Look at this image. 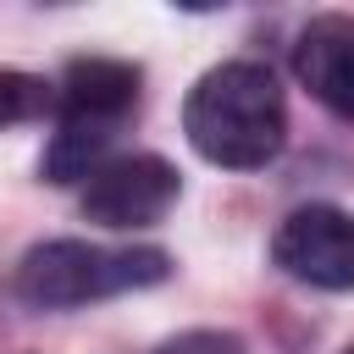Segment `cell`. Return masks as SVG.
Listing matches in <instances>:
<instances>
[{"label":"cell","instance_id":"obj_1","mask_svg":"<svg viewBox=\"0 0 354 354\" xmlns=\"http://www.w3.org/2000/svg\"><path fill=\"white\" fill-rule=\"evenodd\" d=\"M183 133L210 166H227V171H254L277 160L288 138V105L277 77L260 61L210 66L183 105Z\"/></svg>","mask_w":354,"mask_h":354},{"label":"cell","instance_id":"obj_2","mask_svg":"<svg viewBox=\"0 0 354 354\" xmlns=\"http://www.w3.org/2000/svg\"><path fill=\"white\" fill-rule=\"evenodd\" d=\"M171 260L160 249H111V243H83V238H55L22 254L17 266V293L33 310H77L111 293L155 288L166 282Z\"/></svg>","mask_w":354,"mask_h":354},{"label":"cell","instance_id":"obj_3","mask_svg":"<svg viewBox=\"0 0 354 354\" xmlns=\"http://www.w3.org/2000/svg\"><path fill=\"white\" fill-rule=\"evenodd\" d=\"M177 166L160 155H111L83 177V216L100 227H149L177 205Z\"/></svg>","mask_w":354,"mask_h":354},{"label":"cell","instance_id":"obj_4","mask_svg":"<svg viewBox=\"0 0 354 354\" xmlns=\"http://www.w3.org/2000/svg\"><path fill=\"white\" fill-rule=\"evenodd\" d=\"M271 260L310 288L343 293L354 288V216L337 205H299L277 238H271Z\"/></svg>","mask_w":354,"mask_h":354},{"label":"cell","instance_id":"obj_5","mask_svg":"<svg viewBox=\"0 0 354 354\" xmlns=\"http://www.w3.org/2000/svg\"><path fill=\"white\" fill-rule=\"evenodd\" d=\"M293 72L332 116L354 122V17H310L293 44Z\"/></svg>","mask_w":354,"mask_h":354},{"label":"cell","instance_id":"obj_6","mask_svg":"<svg viewBox=\"0 0 354 354\" xmlns=\"http://www.w3.org/2000/svg\"><path fill=\"white\" fill-rule=\"evenodd\" d=\"M61 122H88V127H116L138 105V72L111 55H83L61 72L55 83Z\"/></svg>","mask_w":354,"mask_h":354},{"label":"cell","instance_id":"obj_7","mask_svg":"<svg viewBox=\"0 0 354 354\" xmlns=\"http://www.w3.org/2000/svg\"><path fill=\"white\" fill-rule=\"evenodd\" d=\"M111 138H116V127H88V122H61V133L50 138V149H44V177L50 183H77V177H88L94 166H105L111 155Z\"/></svg>","mask_w":354,"mask_h":354},{"label":"cell","instance_id":"obj_8","mask_svg":"<svg viewBox=\"0 0 354 354\" xmlns=\"http://www.w3.org/2000/svg\"><path fill=\"white\" fill-rule=\"evenodd\" d=\"M44 105H50V88H44L39 77L0 66V127H17V122H28V116H39Z\"/></svg>","mask_w":354,"mask_h":354},{"label":"cell","instance_id":"obj_9","mask_svg":"<svg viewBox=\"0 0 354 354\" xmlns=\"http://www.w3.org/2000/svg\"><path fill=\"white\" fill-rule=\"evenodd\" d=\"M155 354H243V343L232 332H216V326H199V332H183L171 343H160Z\"/></svg>","mask_w":354,"mask_h":354},{"label":"cell","instance_id":"obj_10","mask_svg":"<svg viewBox=\"0 0 354 354\" xmlns=\"http://www.w3.org/2000/svg\"><path fill=\"white\" fill-rule=\"evenodd\" d=\"M348 354H354V348H348Z\"/></svg>","mask_w":354,"mask_h":354}]
</instances>
